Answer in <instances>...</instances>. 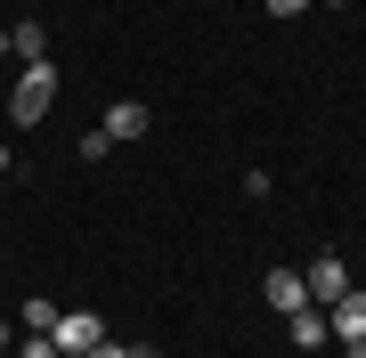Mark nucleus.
<instances>
[{"instance_id":"obj_1","label":"nucleus","mask_w":366,"mask_h":358,"mask_svg":"<svg viewBox=\"0 0 366 358\" xmlns=\"http://www.w3.org/2000/svg\"><path fill=\"white\" fill-rule=\"evenodd\" d=\"M49 106H57V66H25L16 90H9V122H16V131H41Z\"/></svg>"},{"instance_id":"obj_2","label":"nucleus","mask_w":366,"mask_h":358,"mask_svg":"<svg viewBox=\"0 0 366 358\" xmlns=\"http://www.w3.org/2000/svg\"><path fill=\"white\" fill-rule=\"evenodd\" d=\"M49 342H57V358H90V350L106 342V318H98V309H57Z\"/></svg>"},{"instance_id":"obj_3","label":"nucleus","mask_w":366,"mask_h":358,"mask_svg":"<svg viewBox=\"0 0 366 358\" xmlns=\"http://www.w3.org/2000/svg\"><path fill=\"white\" fill-rule=\"evenodd\" d=\"M301 285H310V302H317V309H326V302H342V293H350V285H358V269H350V261H342V252H317V261H310V269H301Z\"/></svg>"},{"instance_id":"obj_4","label":"nucleus","mask_w":366,"mask_h":358,"mask_svg":"<svg viewBox=\"0 0 366 358\" xmlns=\"http://www.w3.org/2000/svg\"><path fill=\"white\" fill-rule=\"evenodd\" d=\"M326 334L334 342H366V285H350L342 302H326Z\"/></svg>"},{"instance_id":"obj_5","label":"nucleus","mask_w":366,"mask_h":358,"mask_svg":"<svg viewBox=\"0 0 366 358\" xmlns=\"http://www.w3.org/2000/svg\"><path fill=\"white\" fill-rule=\"evenodd\" d=\"M147 122H155V114H147L139 98H122V106H106V122H98V131L114 139V146H131V139H147Z\"/></svg>"},{"instance_id":"obj_6","label":"nucleus","mask_w":366,"mask_h":358,"mask_svg":"<svg viewBox=\"0 0 366 358\" xmlns=\"http://www.w3.org/2000/svg\"><path fill=\"white\" fill-rule=\"evenodd\" d=\"M261 293H269V309H285V318H293V309H310V285H301V269H269Z\"/></svg>"},{"instance_id":"obj_7","label":"nucleus","mask_w":366,"mask_h":358,"mask_svg":"<svg viewBox=\"0 0 366 358\" xmlns=\"http://www.w3.org/2000/svg\"><path fill=\"white\" fill-rule=\"evenodd\" d=\"M9 57H16V66H49V33H41L33 16H25V25H9Z\"/></svg>"},{"instance_id":"obj_8","label":"nucleus","mask_w":366,"mask_h":358,"mask_svg":"<svg viewBox=\"0 0 366 358\" xmlns=\"http://www.w3.org/2000/svg\"><path fill=\"white\" fill-rule=\"evenodd\" d=\"M285 334H293V350H326V342H334V334H326V309H317V302H310V309H293Z\"/></svg>"},{"instance_id":"obj_9","label":"nucleus","mask_w":366,"mask_h":358,"mask_svg":"<svg viewBox=\"0 0 366 358\" xmlns=\"http://www.w3.org/2000/svg\"><path fill=\"white\" fill-rule=\"evenodd\" d=\"M16 326H25V334H49V326H57V302H41V293L16 302Z\"/></svg>"},{"instance_id":"obj_10","label":"nucleus","mask_w":366,"mask_h":358,"mask_svg":"<svg viewBox=\"0 0 366 358\" xmlns=\"http://www.w3.org/2000/svg\"><path fill=\"white\" fill-rule=\"evenodd\" d=\"M90 358H155V342H114V334H106V342H98Z\"/></svg>"},{"instance_id":"obj_11","label":"nucleus","mask_w":366,"mask_h":358,"mask_svg":"<svg viewBox=\"0 0 366 358\" xmlns=\"http://www.w3.org/2000/svg\"><path fill=\"white\" fill-rule=\"evenodd\" d=\"M74 155H81V163H106V155H114V139H106V131H81Z\"/></svg>"},{"instance_id":"obj_12","label":"nucleus","mask_w":366,"mask_h":358,"mask_svg":"<svg viewBox=\"0 0 366 358\" xmlns=\"http://www.w3.org/2000/svg\"><path fill=\"white\" fill-rule=\"evenodd\" d=\"M9 358H57V342H49V334H25V342H16Z\"/></svg>"},{"instance_id":"obj_13","label":"nucleus","mask_w":366,"mask_h":358,"mask_svg":"<svg viewBox=\"0 0 366 358\" xmlns=\"http://www.w3.org/2000/svg\"><path fill=\"white\" fill-rule=\"evenodd\" d=\"M261 9L277 16V25H293V16H301V9H310V0H261Z\"/></svg>"},{"instance_id":"obj_14","label":"nucleus","mask_w":366,"mask_h":358,"mask_svg":"<svg viewBox=\"0 0 366 358\" xmlns=\"http://www.w3.org/2000/svg\"><path fill=\"white\" fill-rule=\"evenodd\" d=\"M16 350V318H0V358H9Z\"/></svg>"},{"instance_id":"obj_15","label":"nucleus","mask_w":366,"mask_h":358,"mask_svg":"<svg viewBox=\"0 0 366 358\" xmlns=\"http://www.w3.org/2000/svg\"><path fill=\"white\" fill-rule=\"evenodd\" d=\"M9 171H16V155H9V139H0V179H9Z\"/></svg>"},{"instance_id":"obj_16","label":"nucleus","mask_w":366,"mask_h":358,"mask_svg":"<svg viewBox=\"0 0 366 358\" xmlns=\"http://www.w3.org/2000/svg\"><path fill=\"white\" fill-rule=\"evenodd\" d=\"M350 358H366V342H350Z\"/></svg>"}]
</instances>
